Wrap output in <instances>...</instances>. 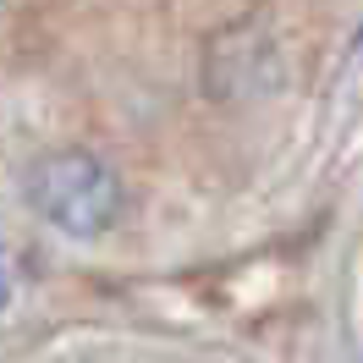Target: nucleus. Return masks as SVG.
<instances>
[{"label": "nucleus", "mask_w": 363, "mask_h": 363, "mask_svg": "<svg viewBox=\"0 0 363 363\" xmlns=\"http://www.w3.org/2000/svg\"><path fill=\"white\" fill-rule=\"evenodd\" d=\"M28 204L39 209V220H50L61 237L94 242V237L116 231L121 209H127V187L99 155L55 149V155H45L28 171Z\"/></svg>", "instance_id": "1"}, {"label": "nucleus", "mask_w": 363, "mask_h": 363, "mask_svg": "<svg viewBox=\"0 0 363 363\" xmlns=\"http://www.w3.org/2000/svg\"><path fill=\"white\" fill-rule=\"evenodd\" d=\"M275 83H281V55H275L264 28L226 33L220 45L209 50V94H220V99H253V94H270Z\"/></svg>", "instance_id": "2"}, {"label": "nucleus", "mask_w": 363, "mask_h": 363, "mask_svg": "<svg viewBox=\"0 0 363 363\" xmlns=\"http://www.w3.org/2000/svg\"><path fill=\"white\" fill-rule=\"evenodd\" d=\"M0 303H6V264H0Z\"/></svg>", "instance_id": "3"}, {"label": "nucleus", "mask_w": 363, "mask_h": 363, "mask_svg": "<svg viewBox=\"0 0 363 363\" xmlns=\"http://www.w3.org/2000/svg\"><path fill=\"white\" fill-rule=\"evenodd\" d=\"M358 61H363V45H358Z\"/></svg>", "instance_id": "4"}, {"label": "nucleus", "mask_w": 363, "mask_h": 363, "mask_svg": "<svg viewBox=\"0 0 363 363\" xmlns=\"http://www.w3.org/2000/svg\"><path fill=\"white\" fill-rule=\"evenodd\" d=\"M0 6H6V0H0Z\"/></svg>", "instance_id": "5"}]
</instances>
